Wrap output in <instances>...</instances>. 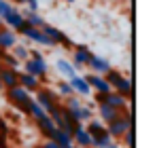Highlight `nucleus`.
I'll list each match as a JSON object with an SVG mask.
<instances>
[{
  "mask_svg": "<svg viewBox=\"0 0 155 148\" xmlns=\"http://www.w3.org/2000/svg\"><path fill=\"white\" fill-rule=\"evenodd\" d=\"M47 61H45V57L43 59H28V61H24V70L21 72H26V74H30V76H36L38 80L47 74Z\"/></svg>",
  "mask_w": 155,
  "mask_h": 148,
  "instance_id": "f257e3e1",
  "label": "nucleus"
},
{
  "mask_svg": "<svg viewBox=\"0 0 155 148\" xmlns=\"http://www.w3.org/2000/svg\"><path fill=\"white\" fill-rule=\"evenodd\" d=\"M7 99H11L13 104H17V106H28L30 102H32V95H30V91H26L24 87H13V89H7Z\"/></svg>",
  "mask_w": 155,
  "mask_h": 148,
  "instance_id": "f03ea898",
  "label": "nucleus"
},
{
  "mask_svg": "<svg viewBox=\"0 0 155 148\" xmlns=\"http://www.w3.org/2000/svg\"><path fill=\"white\" fill-rule=\"evenodd\" d=\"M19 32H21V34H24L26 38H30V40H34L36 45H45V47H53V45H51V40H49V38H47V36H45V34L41 32V30H34V28H30V26H28L26 21H24V26L19 28Z\"/></svg>",
  "mask_w": 155,
  "mask_h": 148,
  "instance_id": "7ed1b4c3",
  "label": "nucleus"
},
{
  "mask_svg": "<svg viewBox=\"0 0 155 148\" xmlns=\"http://www.w3.org/2000/svg\"><path fill=\"white\" fill-rule=\"evenodd\" d=\"M34 102H36L45 112H49V110L58 104V102H55V93H53L51 89H38V91H36V99H34Z\"/></svg>",
  "mask_w": 155,
  "mask_h": 148,
  "instance_id": "20e7f679",
  "label": "nucleus"
},
{
  "mask_svg": "<svg viewBox=\"0 0 155 148\" xmlns=\"http://www.w3.org/2000/svg\"><path fill=\"white\" fill-rule=\"evenodd\" d=\"M72 144L79 148H91V137L85 131L83 123H74V133H72Z\"/></svg>",
  "mask_w": 155,
  "mask_h": 148,
  "instance_id": "39448f33",
  "label": "nucleus"
},
{
  "mask_svg": "<svg viewBox=\"0 0 155 148\" xmlns=\"http://www.w3.org/2000/svg\"><path fill=\"white\" fill-rule=\"evenodd\" d=\"M85 80H87V85H89V89H96L98 93H110L113 89H110V85L104 80V76H98V74H87L85 76Z\"/></svg>",
  "mask_w": 155,
  "mask_h": 148,
  "instance_id": "423d86ee",
  "label": "nucleus"
},
{
  "mask_svg": "<svg viewBox=\"0 0 155 148\" xmlns=\"http://www.w3.org/2000/svg\"><path fill=\"white\" fill-rule=\"evenodd\" d=\"M15 45H17V34L13 30H9V28L0 30V51H11Z\"/></svg>",
  "mask_w": 155,
  "mask_h": 148,
  "instance_id": "0eeeda50",
  "label": "nucleus"
},
{
  "mask_svg": "<svg viewBox=\"0 0 155 148\" xmlns=\"http://www.w3.org/2000/svg\"><path fill=\"white\" fill-rule=\"evenodd\" d=\"M17 74H19V70L0 68V83H2V87H7V89H13V87H17V85H19V80H17Z\"/></svg>",
  "mask_w": 155,
  "mask_h": 148,
  "instance_id": "6e6552de",
  "label": "nucleus"
},
{
  "mask_svg": "<svg viewBox=\"0 0 155 148\" xmlns=\"http://www.w3.org/2000/svg\"><path fill=\"white\" fill-rule=\"evenodd\" d=\"M102 104H106V106H110V108H115V110L123 112V110H125V106H127V99H125V97H121L119 93L110 91V93H106V95L102 97Z\"/></svg>",
  "mask_w": 155,
  "mask_h": 148,
  "instance_id": "1a4fd4ad",
  "label": "nucleus"
},
{
  "mask_svg": "<svg viewBox=\"0 0 155 148\" xmlns=\"http://www.w3.org/2000/svg\"><path fill=\"white\" fill-rule=\"evenodd\" d=\"M91 57H94V53L87 49V47H77L74 49V70L77 68H87L89 66V61H91Z\"/></svg>",
  "mask_w": 155,
  "mask_h": 148,
  "instance_id": "9d476101",
  "label": "nucleus"
},
{
  "mask_svg": "<svg viewBox=\"0 0 155 148\" xmlns=\"http://www.w3.org/2000/svg\"><path fill=\"white\" fill-rule=\"evenodd\" d=\"M2 21L9 26V30H13V32H15V30H19V28L24 26V21H26V19H24V15L19 13V9H13L9 15H5V17H2Z\"/></svg>",
  "mask_w": 155,
  "mask_h": 148,
  "instance_id": "9b49d317",
  "label": "nucleus"
},
{
  "mask_svg": "<svg viewBox=\"0 0 155 148\" xmlns=\"http://www.w3.org/2000/svg\"><path fill=\"white\" fill-rule=\"evenodd\" d=\"M17 80H19V87H24L26 91H36L38 85H41V80H38L36 76H30V74H26V72H21V70H19V74H17Z\"/></svg>",
  "mask_w": 155,
  "mask_h": 148,
  "instance_id": "f8f14e48",
  "label": "nucleus"
},
{
  "mask_svg": "<svg viewBox=\"0 0 155 148\" xmlns=\"http://www.w3.org/2000/svg\"><path fill=\"white\" fill-rule=\"evenodd\" d=\"M68 85L72 87V91L74 93H79V95H89L91 93V89H89V85H87V80L83 78V76H74V78H70L68 80Z\"/></svg>",
  "mask_w": 155,
  "mask_h": 148,
  "instance_id": "ddd939ff",
  "label": "nucleus"
},
{
  "mask_svg": "<svg viewBox=\"0 0 155 148\" xmlns=\"http://www.w3.org/2000/svg\"><path fill=\"white\" fill-rule=\"evenodd\" d=\"M98 114H100V121L108 125V123H113L121 112L115 110V108H110V106H106V104H98Z\"/></svg>",
  "mask_w": 155,
  "mask_h": 148,
  "instance_id": "4468645a",
  "label": "nucleus"
},
{
  "mask_svg": "<svg viewBox=\"0 0 155 148\" xmlns=\"http://www.w3.org/2000/svg\"><path fill=\"white\" fill-rule=\"evenodd\" d=\"M87 68H91V70H94V74L102 76V74H106V72L110 70V64H108L106 59H102V57H96V55H94Z\"/></svg>",
  "mask_w": 155,
  "mask_h": 148,
  "instance_id": "2eb2a0df",
  "label": "nucleus"
},
{
  "mask_svg": "<svg viewBox=\"0 0 155 148\" xmlns=\"http://www.w3.org/2000/svg\"><path fill=\"white\" fill-rule=\"evenodd\" d=\"M21 15H24L26 24H28L30 28H34V30H43V28L47 26V21H45L38 13H28V11H26V13H21Z\"/></svg>",
  "mask_w": 155,
  "mask_h": 148,
  "instance_id": "dca6fc26",
  "label": "nucleus"
},
{
  "mask_svg": "<svg viewBox=\"0 0 155 148\" xmlns=\"http://www.w3.org/2000/svg\"><path fill=\"white\" fill-rule=\"evenodd\" d=\"M36 125H38V129H41V133L47 137V140H51L53 137V131L58 129L55 127V123L49 118V116H45V118H41V121H36Z\"/></svg>",
  "mask_w": 155,
  "mask_h": 148,
  "instance_id": "f3484780",
  "label": "nucleus"
},
{
  "mask_svg": "<svg viewBox=\"0 0 155 148\" xmlns=\"http://www.w3.org/2000/svg\"><path fill=\"white\" fill-rule=\"evenodd\" d=\"M55 68H58V72H60V74H64L68 80L77 76L74 66H70V61H66V59H58V66H55Z\"/></svg>",
  "mask_w": 155,
  "mask_h": 148,
  "instance_id": "a211bd4d",
  "label": "nucleus"
},
{
  "mask_svg": "<svg viewBox=\"0 0 155 148\" xmlns=\"http://www.w3.org/2000/svg\"><path fill=\"white\" fill-rule=\"evenodd\" d=\"M87 133H89V137L94 140V137H100L102 133H106V127H104V123L102 121H89V125H87V129H85Z\"/></svg>",
  "mask_w": 155,
  "mask_h": 148,
  "instance_id": "6ab92c4d",
  "label": "nucleus"
},
{
  "mask_svg": "<svg viewBox=\"0 0 155 148\" xmlns=\"http://www.w3.org/2000/svg\"><path fill=\"white\" fill-rule=\"evenodd\" d=\"M11 51H13L11 55H13L17 61H28V59H30V49H28V47H24V45H15Z\"/></svg>",
  "mask_w": 155,
  "mask_h": 148,
  "instance_id": "aec40b11",
  "label": "nucleus"
},
{
  "mask_svg": "<svg viewBox=\"0 0 155 148\" xmlns=\"http://www.w3.org/2000/svg\"><path fill=\"white\" fill-rule=\"evenodd\" d=\"M0 61L5 64V68H11V70H19V61L9 53V51H0Z\"/></svg>",
  "mask_w": 155,
  "mask_h": 148,
  "instance_id": "412c9836",
  "label": "nucleus"
},
{
  "mask_svg": "<svg viewBox=\"0 0 155 148\" xmlns=\"http://www.w3.org/2000/svg\"><path fill=\"white\" fill-rule=\"evenodd\" d=\"M28 114H30L34 121H41V118H45V116H47V112H45V110H43V108H41L34 99L28 104Z\"/></svg>",
  "mask_w": 155,
  "mask_h": 148,
  "instance_id": "4be33fe9",
  "label": "nucleus"
},
{
  "mask_svg": "<svg viewBox=\"0 0 155 148\" xmlns=\"http://www.w3.org/2000/svg\"><path fill=\"white\" fill-rule=\"evenodd\" d=\"M110 144H113V140H110L108 133H102L100 137H94L91 140V148H108Z\"/></svg>",
  "mask_w": 155,
  "mask_h": 148,
  "instance_id": "5701e85b",
  "label": "nucleus"
},
{
  "mask_svg": "<svg viewBox=\"0 0 155 148\" xmlns=\"http://www.w3.org/2000/svg\"><path fill=\"white\" fill-rule=\"evenodd\" d=\"M104 80L110 85V89H115V87H117V83L121 80V72H117V70H108V72L104 74Z\"/></svg>",
  "mask_w": 155,
  "mask_h": 148,
  "instance_id": "b1692460",
  "label": "nucleus"
},
{
  "mask_svg": "<svg viewBox=\"0 0 155 148\" xmlns=\"http://www.w3.org/2000/svg\"><path fill=\"white\" fill-rule=\"evenodd\" d=\"M58 91H60L62 95H66V97H72V95H74L72 87L68 85V80H60V83H58Z\"/></svg>",
  "mask_w": 155,
  "mask_h": 148,
  "instance_id": "393cba45",
  "label": "nucleus"
},
{
  "mask_svg": "<svg viewBox=\"0 0 155 148\" xmlns=\"http://www.w3.org/2000/svg\"><path fill=\"white\" fill-rule=\"evenodd\" d=\"M77 116H79V123H83V121H91V108L81 106V110L77 112Z\"/></svg>",
  "mask_w": 155,
  "mask_h": 148,
  "instance_id": "a878e982",
  "label": "nucleus"
},
{
  "mask_svg": "<svg viewBox=\"0 0 155 148\" xmlns=\"http://www.w3.org/2000/svg\"><path fill=\"white\" fill-rule=\"evenodd\" d=\"M13 9H15V7L9 2V0H0V19H2L5 15H9Z\"/></svg>",
  "mask_w": 155,
  "mask_h": 148,
  "instance_id": "bb28decb",
  "label": "nucleus"
},
{
  "mask_svg": "<svg viewBox=\"0 0 155 148\" xmlns=\"http://www.w3.org/2000/svg\"><path fill=\"white\" fill-rule=\"evenodd\" d=\"M81 106H83V104H81V99H79L77 95H72V97H68V106H66L68 110H72V112H77V110H81Z\"/></svg>",
  "mask_w": 155,
  "mask_h": 148,
  "instance_id": "cd10ccee",
  "label": "nucleus"
},
{
  "mask_svg": "<svg viewBox=\"0 0 155 148\" xmlns=\"http://www.w3.org/2000/svg\"><path fill=\"white\" fill-rule=\"evenodd\" d=\"M123 142H125V146L127 148H134V129H130L127 133H123V137H121Z\"/></svg>",
  "mask_w": 155,
  "mask_h": 148,
  "instance_id": "c85d7f7f",
  "label": "nucleus"
},
{
  "mask_svg": "<svg viewBox=\"0 0 155 148\" xmlns=\"http://www.w3.org/2000/svg\"><path fill=\"white\" fill-rule=\"evenodd\" d=\"M28 13H38V9H41V5H38V0H28Z\"/></svg>",
  "mask_w": 155,
  "mask_h": 148,
  "instance_id": "c756f323",
  "label": "nucleus"
},
{
  "mask_svg": "<svg viewBox=\"0 0 155 148\" xmlns=\"http://www.w3.org/2000/svg\"><path fill=\"white\" fill-rule=\"evenodd\" d=\"M41 148H60V146H58V144H55L53 140H47V142H45V144H43Z\"/></svg>",
  "mask_w": 155,
  "mask_h": 148,
  "instance_id": "7c9ffc66",
  "label": "nucleus"
},
{
  "mask_svg": "<svg viewBox=\"0 0 155 148\" xmlns=\"http://www.w3.org/2000/svg\"><path fill=\"white\" fill-rule=\"evenodd\" d=\"M7 131H9V127H7L5 118H0V133H5V135H7Z\"/></svg>",
  "mask_w": 155,
  "mask_h": 148,
  "instance_id": "2f4dec72",
  "label": "nucleus"
},
{
  "mask_svg": "<svg viewBox=\"0 0 155 148\" xmlns=\"http://www.w3.org/2000/svg\"><path fill=\"white\" fill-rule=\"evenodd\" d=\"M15 2H17V5H26V2H28V0H15Z\"/></svg>",
  "mask_w": 155,
  "mask_h": 148,
  "instance_id": "473e14b6",
  "label": "nucleus"
},
{
  "mask_svg": "<svg viewBox=\"0 0 155 148\" xmlns=\"http://www.w3.org/2000/svg\"><path fill=\"white\" fill-rule=\"evenodd\" d=\"M64 2H74V0H64Z\"/></svg>",
  "mask_w": 155,
  "mask_h": 148,
  "instance_id": "72a5a7b5",
  "label": "nucleus"
},
{
  "mask_svg": "<svg viewBox=\"0 0 155 148\" xmlns=\"http://www.w3.org/2000/svg\"><path fill=\"white\" fill-rule=\"evenodd\" d=\"M0 30H2V19H0Z\"/></svg>",
  "mask_w": 155,
  "mask_h": 148,
  "instance_id": "f704fd0d",
  "label": "nucleus"
},
{
  "mask_svg": "<svg viewBox=\"0 0 155 148\" xmlns=\"http://www.w3.org/2000/svg\"><path fill=\"white\" fill-rule=\"evenodd\" d=\"M0 91H2V83H0Z\"/></svg>",
  "mask_w": 155,
  "mask_h": 148,
  "instance_id": "c9c22d12",
  "label": "nucleus"
},
{
  "mask_svg": "<svg viewBox=\"0 0 155 148\" xmlns=\"http://www.w3.org/2000/svg\"><path fill=\"white\" fill-rule=\"evenodd\" d=\"M72 148H79V146H72Z\"/></svg>",
  "mask_w": 155,
  "mask_h": 148,
  "instance_id": "e433bc0d",
  "label": "nucleus"
}]
</instances>
